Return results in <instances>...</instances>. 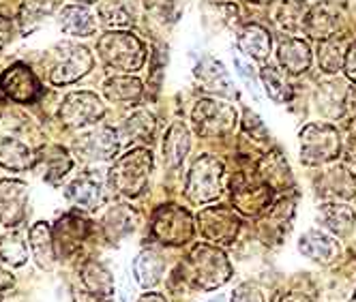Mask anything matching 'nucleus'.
<instances>
[{
  "label": "nucleus",
  "instance_id": "f257e3e1",
  "mask_svg": "<svg viewBox=\"0 0 356 302\" xmlns=\"http://www.w3.org/2000/svg\"><path fill=\"white\" fill-rule=\"evenodd\" d=\"M99 56L110 69L134 73L144 67L146 47L131 33H108L97 43Z\"/></svg>",
  "mask_w": 356,
  "mask_h": 302
},
{
  "label": "nucleus",
  "instance_id": "f03ea898",
  "mask_svg": "<svg viewBox=\"0 0 356 302\" xmlns=\"http://www.w3.org/2000/svg\"><path fill=\"white\" fill-rule=\"evenodd\" d=\"M150 169H152L150 150L136 148V150H129L127 155H122L114 163V167L108 174V178H110V185L118 193L136 197L144 191V187L148 183V176H150Z\"/></svg>",
  "mask_w": 356,
  "mask_h": 302
},
{
  "label": "nucleus",
  "instance_id": "7ed1b4c3",
  "mask_svg": "<svg viewBox=\"0 0 356 302\" xmlns=\"http://www.w3.org/2000/svg\"><path fill=\"white\" fill-rule=\"evenodd\" d=\"M339 135L333 127L328 124H320V122H312L305 124L300 129V161L309 163V165H318V163H326L333 161L339 155Z\"/></svg>",
  "mask_w": 356,
  "mask_h": 302
},
{
  "label": "nucleus",
  "instance_id": "20e7f679",
  "mask_svg": "<svg viewBox=\"0 0 356 302\" xmlns=\"http://www.w3.org/2000/svg\"><path fill=\"white\" fill-rule=\"evenodd\" d=\"M223 189V165L219 159L204 155L200 157L187 178V197L193 204H207L221 195Z\"/></svg>",
  "mask_w": 356,
  "mask_h": 302
},
{
  "label": "nucleus",
  "instance_id": "39448f33",
  "mask_svg": "<svg viewBox=\"0 0 356 302\" xmlns=\"http://www.w3.org/2000/svg\"><path fill=\"white\" fill-rule=\"evenodd\" d=\"M189 264L193 268V281L200 290L219 287L232 274L230 262L225 260L221 251L207 244H197L193 249V253L189 255Z\"/></svg>",
  "mask_w": 356,
  "mask_h": 302
},
{
  "label": "nucleus",
  "instance_id": "423d86ee",
  "mask_svg": "<svg viewBox=\"0 0 356 302\" xmlns=\"http://www.w3.org/2000/svg\"><path fill=\"white\" fill-rule=\"evenodd\" d=\"M54 56L56 60L52 65V71H49V82L54 86L78 82L95 65V58L88 49L75 43H60Z\"/></svg>",
  "mask_w": 356,
  "mask_h": 302
},
{
  "label": "nucleus",
  "instance_id": "0eeeda50",
  "mask_svg": "<svg viewBox=\"0 0 356 302\" xmlns=\"http://www.w3.org/2000/svg\"><path fill=\"white\" fill-rule=\"evenodd\" d=\"M236 124V110L230 103L215 99H202L193 108V127L202 137H217L230 133Z\"/></svg>",
  "mask_w": 356,
  "mask_h": 302
},
{
  "label": "nucleus",
  "instance_id": "6e6552de",
  "mask_svg": "<svg viewBox=\"0 0 356 302\" xmlns=\"http://www.w3.org/2000/svg\"><path fill=\"white\" fill-rule=\"evenodd\" d=\"M152 234L163 244H185L193 236V221L191 215L174 204L157 210L152 219Z\"/></svg>",
  "mask_w": 356,
  "mask_h": 302
},
{
  "label": "nucleus",
  "instance_id": "1a4fd4ad",
  "mask_svg": "<svg viewBox=\"0 0 356 302\" xmlns=\"http://www.w3.org/2000/svg\"><path fill=\"white\" fill-rule=\"evenodd\" d=\"M104 114L106 108L101 103V99L95 92H86V90L69 92L60 106V120L67 127H75V129L88 127V124L97 122Z\"/></svg>",
  "mask_w": 356,
  "mask_h": 302
},
{
  "label": "nucleus",
  "instance_id": "9d476101",
  "mask_svg": "<svg viewBox=\"0 0 356 302\" xmlns=\"http://www.w3.org/2000/svg\"><path fill=\"white\" fill-rule=\"evenodd\" d=\"M0 90L13 103H33L41 92V84L31 67L15 62L0 75Z\"/></svg>",
  "mask_w": 356,
  "mask_h": 302
},
{
  "label": "nucleus",
  "instance_id": "9b49d317",
  "mask_svg": "<svg viewBox=\"0 0 356 302\" xmlns=\"http://www.w3.org/2000/svg\"><path fill=\"white\" fill-rule=\"evenodd\" d=\"M197 221H200L202 234L217 244H232L238 234V228H241V221L234 215V210L225 208V206L202 210Z\"/></svg>",
  "mask_w": 356,
  "mask_h": 302
},
{
  "label": "nucleus",
  "instance_id": "f8f14e48",
  "mask_svg": "<svg viewBox=\"0 0 356 302\" xmlns=\"http://www.w3.org/2000/svg\"><path fill=\"white\" fill-rule=\"evenodd\" d=\"M26 206H29V187L3 178L0 181V225L5 228H15L26 217Z\"/></svg>",
  "mask_w": 356,
  "mask_h": 302
},
{
  "label": "nucleus",
  "instance_id": "ddd939ff",
  "mask_svg": "<svg viewBox=\"0 0 356 302\" xmlns=\"http://www.w3.org/2000/svg\"><path fill=\"white\" fill-rule=\"evenodd\" d=\"M75 148L86 161H108L118 153V135L110 127H97L75 142Z\"/></svg>",
  "mask_w": 356,
  "mask_h": 302
},
{
  "label": "nucleus",
  "instance_id": "4468645a",
  "mask_svg": "<svg viewBox=\"0 0 356 302\" xmlns=\"http://www.w3.org/2000/svg\"><path fill=\"white\" fill-rule=\"evenodd\" d=\"M67 199L80 210H95L104 201V178L99 174L86 171L67 187Z\"/></svg>",
  "mask_w": 356,
  "mask_h": 302
},
{
  "label": "nucleus",
  "instance_id": "2eb2a0df",
  "mask_svg": "<svg viewBox=\"0 0 356 302\" xmlns=\"http://www.w3.org/2000/svg\"><path fill=\"white\" fill-rule=\"evenodd\" d=\"M232 199H234V206L249 215V217H256L260 212H264L270 204V187L266 183H256L251 185L249 181H243V183H236L232 185Z\"/></svg>",
  "mask_w": 356,
  "mask_h": 302
},
{
  "label": "nucleus",
  "instance_id": "dca6fc26",
  "mask_svg": "<svg viewBox=\"0 0 356 302\" xmlns=\"http://www.w3.org/2000/svg\"><path fill=\"white\" fill-rule=\"evenodd\" d=\"M298 251L318 264H330L339 255V242L335 236H330L322 230L305 232L298 240Z\"/></svg>",
  "mask_w": 356,
  "mask_h": 302
},
{
  "label": "nucleus",
  "instance_id": "f3484780",
  "mask_svg": "<svg viewBox=\"0 0 356 302\" xmlns=\"http://www.w3.org/2000/svg\"><path fill=\"white\" fill-rule=\"evenodd\" d=\"M193 73H195L197 82L202 84V88H204V90L217 92V94H234L230 75H227L225 67L217 58H213V56L200 58Z\"/></svg>",
  "mask_w": 356,
  "mask_h": 302
},
{
  "label": "nucleus",
  "instance_id": "a211bd4d",
  "mask_svg": "<svg viewBox=\"0 0 356 302\" xmlns=\"http://www.w3.org/2000/svg\"><path fill=\"white\" fill-rule=\"evenodd\" d=\"M277 58L282 62V67L292 73L298 75L302 71H307L312 65V49L302 39L296 37H282L279 39V47H277Z\"/></svg>",
  "mask_w": 356,
  "mask_h": 302
},
{
  "label": "nucleus",
  "instance_id": "6ab92c4d",
  "mask_svg": "<svg viewBox=\"0 0 356 302\" xmlns=\"http://www.w3.org/2000/svg\"><path fill=\"white\" fill-rule=\"evenodd\" d=\"M58 26L71 37H92L97 33V19L86 7L69 5L58 13Z\"/></svg>",
  "mask_w": 356,
  "mask_h": 302
},
{
  "label": "nucleus",
  "instance_id": "aec40b11",
  "mask_svg": "<svg viewBox=\"0 0 356 302\" xmlns=\"http://www.w3.org/2000/svg\"><path fill=\"white\" fill-rule=\"evenodd\" d=\"M29 242H31V251H33V258L35 262L43 268L49 270L54 268L56 264V251H54V238H52V230L45 221L35 223L31 232H29Z\"/></svg>",
  "mask_w": 356,
  "mask_h": 302
},
{
  "label": "nucleus",
  "instance_id": "412c9836",
  "mask_svg": "<svg viewBox=\"0 0 356 302\" xmlns=\"http://www.w3.org/2000/svg\"><path fill=\"white\" fill-rule=\"evenodd\" d=\"M189 146H191V140H189V131L183 124V120H174L172 127L168 129L165 133V140H163V161L168 167H178L187 153H189Z\"/></svg>",
  "mask_w": 356,
  "mask_h": 302
},
{
  "label": "nucleus",
  "instance_id": "4be33fe9",
  "mask_svg": "<svg viewBox=\"0 0 356 302\" xmlns=\"http://www.w3.org/2000/svg\"><path fill=\"white\" fill-rule=\"evenodd\" d=\"M165 270V262L163 255L155 249H144L140 251V255L134 262V274H136V281L142 287H155L161 281V274Z\"/></svg>",
  "mask_w": 356,
  "mask_h": 302
},
{
  "label": "nucleus",
  "instance_id": "5701e85b",
  "mask_svg": "<svg viewBox=\"0 0 356 302\" xmlns=\"http://www.w3.org/2000/svg\"><path fill=\"white\" fill-rule=\"evenodd\" d=\"M318 221L328 232H333L337 236H348L354 228L356 215L346 204H324L318 212Z\"/></svg>",
  "mask_w": 356,
  "mask_h": 302
},
{
  "label": "nucleus",
  "instance_id": "b1692460",
  "mask_svg": "<svg viewBox=\"0 0 356 302\" xmlns=\"http://www.w3.org/2000/svg\"><path fill=\"white\" fill-rule=\"evenodd\" d=\"M0 165L11 171H26L33 165V150L15 137H0Z\"/></svg>",
  "mask_w": 356,
  "mask_h": 302
},
{
  "label": "nucleus",
  "instance_id": "393cba45",
  "mask_svg": "<svg viewBox=\"0 0 356 302\" xmlns=\"http://www.w3.org/2000/svg\"><path fill=\"white\" fill-rule=\"evenodd\" d=\"M104 230H106V236L112 242L129 236L136 230V212L127 204L112 206L104 217Z\"/></svg>",
  "mask_w": 356,
  "mask_h": 302
},
{
  "label": "nucleus",
  "instance_id": "a878e982",
  "mask_svg": "<svg viewBox=\"0 0 356 302\" xmlns=\"http://www.w3.org/2000/svg\"><path fill=\"white\" fill-rule=\"evenodd\" d=\"M346 99H348V88L343 82H337V80L324 82L320 84V90H318V110L326 118H337L343 112Z\"/></svg>",
  "mask_w": 356,
  "mask_h": 302
},
{
  "label": "nucleus",
  "instance_id": "bb28decb",
  "mask_svg": "<svg viewBox=\"0 0 356 302\" xmlns=\"http://www.w3.org/2000/svg\"><path fill=\"white\" fill-rule=\"evenodd\" d=\"M238 47L243 54L256 60H264L270 52V35L258 24H249L238 33Z\"/></svg>",
  "mask_w": 356,
  "mask_h": 302
},
{
  "label": "nucleus",
  "instance_id": "cd10ccee",
  "mask_svg": "<svg viewBox=\"0 0 356 302\" xmlns=\"http://www.w3.org/2000/svg\"><path fill=\"white\" fill-rule=\"evenodd\" d=\"M337 26H339V15H337V11L330 9V5L316 7L307 15V19H305V28H307V33L318 41L330 39L335 35Z\"/></svg>",
  "mask_w": 356,
  "mask_h": 302
},
{
  "label": "nucleus",
  "instance_id": "c85d7f7f",
  "mask_svg": "<svg viewBox=\"0 0 356 302\" xmlns=\"http://www.w3.org/2000/svg\"><path fill=\"white\" fill-rule=\"evenodd\" d=\"M60 5V0H24L19 5L17 24L22 31H33L47 15H52Z\"/></svg>",
  "mask_w": 356,
  "mask_h": 302
},
{
  "label": "nucleus",
  "instance_id": "c756f323",
  "mask_svg": "<svg viewBox=\"0 0 356 302\" xmlns=\"http://www.w3.org/2000/svg\"><path fill=\"white\" fill-rule=\"evenodd\" d=\"M82 283L86 285L88 292H92L95 296H112L114 294V276L112 272L99 262H88L82 268Z\"/></svg>",
  "mask_w": 356,
  "mask_h": 302
},
{
  "label": "nucleus",
  "instance_id": "7c9ffc66",
  "mask_svg": "<svg viewBox=\"0 0 356 302\" xmlns=\"http://www.w3.org/2000/svg\"><path fill=\"white\" fill-rule=\"evenodd\" d=\"M39 161L45 165V181L49 185H56L63 176L71 169L73 161L71 157L67 155V150L60 148V146H47L41 150L39 155Z\"/></svg>",
  "mask_w": 356,
  "mask_h": 302
},
{
  "label": "nucleus",
  "instance_id": "2f4dec72",
  "mask_svg": "<svg viewBox=\"0 0 356 302\" xmlns=\"http://www.w3.org/2000/svg\"><path fill=\"white\" fill-rule=\"evenodd\" d=\"M260 176H262V181L270 189H284L292 181L290 165L282 157V153H270V155H266L262 159V163H260Z\"/></svg>",
  "mask_w": 356,
  "mask_h": 302
},
{
  "label": "nucleus",
  "instance_id": "473e14b6",
  "mask_svg": "<svg viewBox=\"0 0 356 302\" xmlns=\"http://www.w3.org/2000/svg\"><path fill=\"white\" fill-rule=\"evenodd\" d=\"M104 92L112 103L134 106L142 97V84L136 78H112L104 84Z\"/></svg>",
  "mask_w": 356,
  "mask_h": 302
},
{
  "label": "nucleus",
  "instance_id": "72a5a7b5",
  "mask_svg": "<svg viewBox=\"0 0 356 302\" xmlns=\"http://www.w3.org/2000/svg\"><path fill=\"white\" fill-rule=\"evenodd\" d=\"M0 258L11 266H22L29 260V244L24 240V232H11L0 238Z\"/></svg>",
  "mask_w": 356,
  "mask_h": 302
},
{
  "label": "nucleus",
  "instance_id": "f704fd0d",
  "mask_svg": "<svg viewBox=\"0 0 356 302\" xmlns=\"http://www.w3.org/2000/svg\"><path fill=\"white\" fill-rule=\"evenodd\" d=\"M260 78H262V84H264L266 94L275 101V103H286V101H290L292 88L286 82L282 71H277L275 67H264L262 73H260Z\"/></svg>",
  "mask_w": 356,
  "mask_h": 302
},
{
  "label": "nucleus",
  "instance_id": "c9c22d12",
  "mask_svg": "<svg viewBox=\"0 0 356 302\" xmlns=\"http://www.w3.org/2000/svg\"><path fill=\"white\" fill-rule=\"evenodd\" d=\"M122 131L134 142H150L152 135H155V118L148 112H138L124 120Z\"/></svg>",
  "mask_w": 356,
  "mask_h": 302
},
{
  "label": "nucleus",
  "instance_id": "e433bc0d",
  "mask_svg": "<svg viewBox=\"0 0 356 302\" xmlns=\"http://www.w3.org/2000/svg\"><path fill=\"white\" fill-rule=\"evenodd\" d=\"M318 62L324 73H337L341 65L346 62V52L343 43L335 39H324L318 45Z\"/></svg>",
  "mask_w": 356,
  "mask_h": 302
},
{
  "label": "nucleus",
  "instance_id": "4c0bfd02",
  "mask_svg": "<svg viewBox=\"0 0 356 302\" xmlns=\"http://www.w3.org/2000/svg\"><path fill=\"white\" fill-rule=\"evenodd\" d=\"M84 230H86V221H82L78 217H67V219L58 221V228H56V232L60 234L58 244H60V249L65 251V253L82 242Z\"/></svg>",
  "mask_w": 356,
  "mask_h": 302
},
{
  "label": "nucleus",
  "instance_id": "58836bf2",
  "mask_svg": "<svg viewBox=\"0 0 356 302\" xmlns=\"http://www.w3.org/2000/svg\"><path fill=\"white\" fill-rule=\"evenodd\" d=\"M99 13L108 26H114V28H124L134 24V9L127 5L124 0H110V3L101 5Z\"/></svg>",
  "mask_w": 356,
  "mask_h": 302
},
{
  "label": "nucleus",
  "instance_id": "ea45409f",
  "mask_svg": "<svg viewBox=\"0 0 356 302\" xmlns=\"http://www.w3.org/2000/svg\"><path fill=\"white\" fill-rule=\"evenodd\" d=\"M275 22L279 24L282 28L294 33L298 31L300 26H305V17H302V11L296 3H282L275 13Z\"/></svg>",
  "mask_w": 356,
  "mask_h": 302
},
{
  "label": "nucleus",
  "instance_id": "a19ab883",
  "mask_svg": "<svg viewBox=\"0 0 356 302\" xmlns=\"http://www.w3.org/2000/svg\"><path fill=\"white\" fill-rule=\"evenodd\" d=\"M232 60H234V67H236V73L243 78L245 86L249 88V92L253 94V99L260 101V88H258V78L256 73L251 71V65L238 54V52H232Z\"/></svg>",
  "mask_w": 356,
  "mask_h": 302
},
{
  "label": "nucleus",
  "instance_id": "79ce46f5",
  "mask_svg": "<svg viewBox=\"0 0 356 302\" xmlns=\"http://www.w3.org/2000/svg\"><path fill=\"white\" fill-rule=\"evenodd\" d=\"M245 129L251 133V137H256V140H260V142H266L268 140V131H266V127L262 124V120L253 114L251 110H245Z\"/></svg>",
  "mask_w": 356,
  "mask_h": 302
},
{
  "label": "nucleus",
  "instance_id": "37998d69",
  "mask_svg": "<svg viewBox=\"0 0 356 302\" xmlns=\"http://www.w3.org/2000/svg\"><path fill=\"white\" fill-rule=\"evenodd\" d=\"M232 302H264V296L258 287L245 283L236 287V292L232 294Z\"/></svg>",
  "mask_w": 356,
  "mask_h": 302
},
{
  "label": "nucleus",
  "instance_id": "c03bdc74",
  "mask_svg": "<svg viewBox=\"0 0 356 302\" xmlns=\"http://www.w3.org/2000/svg\"><path fill=\"white\" fill-rule=\"evenodd\" d=\"M15 37V24L9 17H0V52L13 41Z\"/></svg>",
  "mask_w": 356,
  "mask_h": 302
},
{
  "label": "nucleus",
  "instance_id": "a18cd8bd",
  "mask_svg": "<svg viewBox=\"0 0 356 302\" xmlns=\"http://www.w3.org/2000/svg\"><path fill=\"white\" fill-rule=\"evenodd\" d=\"M343 69H346V75H348V78H350L352 82H356V41L348 47Z\"/></svg>",
  "mask_w": 356,
  "mask_h": 302
},
{
  "label": "nucleus",
  "instance_id": "49530a36",
  "mask_svg": "<svg viewBox=\"0 0 356 302\" xmlns=\"http://www.w3.org/2000/svg\"><path fill=\"white\" fill-rule=\"evenodd\" d=\"M13 285H15L13 274L0 268V300H3V298H5V296L11 292V290H13Z\"/></svg>",
  "mask_w": 356,
  "mask_h": 302
},
{
  "label": "nucleus",
  "instance_id": "de8ad7c7",
  "mask_svg": "<svg viewBox=\"0 0 356 302\" xmlns=\"http://www.w3.org/2000/svg\"><path fill=\"white\" fill-rule=\"evenodd\" d=\"M279 302H312V300L305 296V294H300V292H292V294L284 296Z\"/></svg>",
  "mask_w": 356,
  "mask_h": 302
},
{
  "label": "nucleus",
  "instance_id": "09e8293b",
  "mask_svg": "<svg viewBox=\"0 0 356 302\" xmlns=\"http://www.w3.org/2000/svg\"><path fill=\"white\" fill-rule=\"evenodd\" d=\"M138 302H165V298L161 294H152L150 292V294H144Z\"/></svg>",
  "mask_w": 356,
  "mask_h": 302
},
{
  "label": "nucleus",
  "instance_id": "8fccbe9b",
  "mask_svg": "<svg viewBox=\"0 0 356 302\" xmlns=\"http://www.w3.org/2000/svg\"><path fill=\"white\" fill-rule=\"evenodd\" d=\"M249 3H256V5H264V3H273V0H249Z\"/></svg>",
  "mask_w": 356,
  "mask_h": 302
},
{
  "label": "nucleus",
  "instance_id": "3c124183",
  "mask_svg": "<svg viewBox=\"0 0 356 302\" xmlns=\"http://www.w3.org/2000/svg\"><path fill=\"white\" fill-rule=\"evenodd\" d=\"M78 3H82V5H92V3H97V0H78Z\"/></svg>",
  "mask_w": 356,
  "mask_h": 302
},
{
  "label": "nucleus",
  "instance_id": "603ef678",
  "mask_svg": "<svg viewBox=\"0 0 356 302\" xmlns=\"http://www.w3.org/2000/svg\"><path fill=\"white\" fill-rule=\"evenodd\" d=\"M223 300H225V298H223V296H217V298H215V300H209V302H223Z\"/></svg>",
  "mask_w": 356,
  "mask_h": 302
},
{
  "label": "nucleus",
  "instance_id": "864d4df0",
  "mask_svg": "<svg viewBox=\"0 0 356 302\" xmlns=\"http://www.w3.org/2000/svg\"><path fill=\"white\" fill-rule=\"evenodd\" d=\"M354 302H356V298H354Z\"/></svg>",
  "mask_w": 356,
  "mask_h": 302
}]
</instances>
